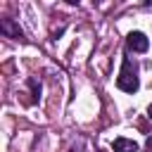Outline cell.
I'll return each mask as SVG.
<instances>
[{"instance_id": "cell-5", "label": "cell", "mask_w": 152, "mask_h": 152, "mask_svg": "<svg viewBox=\"0 0 152 152\" xmlns=\"http://www.w3.org/2000/svg\"><path fill=\"white\" fill-rule=\"evenodd\" d=\"M28 88H31V93H33V100H38V97H40V83H38L36 78H28Z\"/></svg>"}, {"instance_id": "cell-6", "label": "cell", "mask_w": 152, "mask_h": 152, "mask_svg": "<svg viewBox=\"0 0 152 152\" xmlns=\"http://www.w3.org/2000/svg\"><path fill=\"white\" fill-rule=\"evenodd\" d=\"M145 147H147V152H152V135L145 140Z\"/></svg>"}, {"instance_id": "cell-1", "label": "cell", "mask_w": 152, "mask_h": 152, "mask_svg": "<svg viewBox=\"0 0 152 152\" xmlns=\"http://www.w3.org/2000/svg\"><path fill=\"white\" fill-rule=\"evenodd\" d=\"M116 86L119 90L124 93H135L140 88V78H138V66L131 57H124V64H121V71H119V78H116Z\"/></svg>"}, {"instance_id": "cell-7", "label": "cell", "mask_w": 152, "mask_h": 152, "mask_svg": "<svg viewBox=\"0 0 152 152\" xmlns=\"http://www.w3.org/2000/svg\"><path fill=\"white\" fill-rule=\"evenodd\" d=\"M147 116H150V119H152V104H150V107H147Z\"/></svg>"}, {"instance_id": "cell-2", "label": "cell", "mask_w": 152, "mask_h": 152, "mask_svg": "<svg viewBox=\"0 0 152 152\" xmlns=\"http://www.w3.org/2000/svg\"><path fill=\"white\" fill-rule=\"evenodd\" d=\"M126 45H128V50H133V52H145V50L150 48V40H147V36H145L142 31H131V33L126 36Z\"/></svg>"}, {"instance_id": "cell-4", "label": "cell", "mask_w": 152, "mask_h": 152, "mask_svg": "<svg viewBox=\"0 0 152 152\" xmlns=\"http://www.w3.org/2000/svg\"><path fill=\"white\" fill-rule=\"evenodd\" d=\"M112 150L114 152H138V145L133 140H128V138H114Z\"/></svg>"}, {"instance_id": "cell-3", "label": "cell", "mask_w": 152, "mask_h": 152, "mask_svg": "<svg viewBox=\"0 0 152 152\" xmlns=\"http://www.w3.org/2000/svg\"><path fill=\"white\" fill-rule=\"evenodd\" d=\"M0 33L7 36V38H14V40H24V31H21L19 24H17L14 19H10V17L0 19Z\"/></svg>"}]
</instances>
